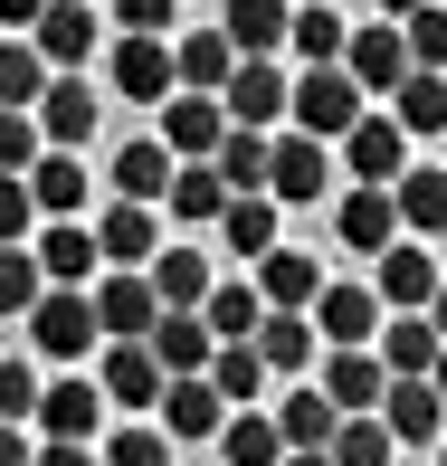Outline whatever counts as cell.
<instances>
[{
    "instance_id": "6da1fadb",
    "label": "cell",
    "mask_w": 447,
    "mask_h": 466,
    "mask_svg": "<svg viewBox=\"0 0 447 466\" xmlns=\"http://www.w3.org/2000/svg\"><path fill=\"white\" fill-rule=\"evenodd\" d=\"M286 115H295V134H314V143H343L352 124L371 115V96H361L343 67H305V76H286Z\"/></svg>"
},
{
    "instance_id": "7a4b0ae2",
    "label": "cell",
    "mask_w": 447,
    "mask_h": 466,
    "mask_svg": "<svg viewBox=\"0 0 447 466\" xmlns=\"http://www.w3.org/2000/svg\"><path fill=\"white\" fill-rule=\"evenodd\" d=\"M19 324H29V343L48 352V362H86V352L105 343V333H96V295H86V286H38V305L19 314Z\"/></svg>"
},
{
    "instance_id": "3957f363",
    "label": "cell",
    "mask_w": 447,
    "mask_h": 466,
    "mask_svg": "<svg viewBox=\"0 0 447 466\" xmlns=\"http://www.w3.org/2000/svg\"><path fill=\"white\" fill-rule=\"evenodd\" d=\"M96 76L86 67H48V86H38V105H29V124H38V143H57V153H76V143L96 134Z\"/></svg>"
},
{
    "instance_id": "277c9868",
    "label": "cell",
    "mask_w": 447,
    "mask_h": 466,
    "mask_svg": "<svg viewBox=\"0 0 447 466\" xmlns=\"http://www.w3.org/2000/svg\"><path fill=\"white\" fill-rule=\"evenodd\" d=\"M333 190V153L314 134H286V143H267V200L276 209H314Z\"/></svg>"
},
{
    "instance_id": "5b68a950",
    "label": "cell",
    "mask_w": 447,
    "mask_h": 466,
    "mask_svg": "<svg viewBox=\"0 0 447 466\" xmlns=\"http://www.w3.org/2000/svg\"><path fill=\"white\" fill-rule=\"evenodd\" d=\"M105 86H115L124 105H162V96H172V38L124 29V38H115V57H105Z\"/></svg>"
},
{
    "instance_id": "8992f818",
    "label": "cell",
    "mask_w": 447,
    "mask_h": 466,
    "mask_svg": "<svg viewBox=\"0 0 447 466\" xmlns=\"http://www.w3.org/2000/svg\"><path fill=\"white\" fill-rule=\"evenodd\" d=\"M96 333H105V343H143V333H153V286H143V267H96Z\"/></svg>"
},
{
    "instance_id": "52a82bcc",
    "label": "cell",
    "mask_w": 447,
    "mask_h": 466,
    "mask_svg": "<svg viewBox=\"0 0 447 466\" xmlns=\"http://www.w3.org/2000/svg\"><path fill=\"white\" fill-rule=\"evenodd\" d=\"M219 115L229 124H286V67H276V57H239V67L219 76Z\"/></svg>"
},
{
    "instance_id": "ba28073f",
    "label": "cell",
    "mask_w": 447,
    "mask_h": 466,
    "mask_svg": "<svg viewBox=\"0 0 447 466\" xmlns=\"http://www.w3.org/2000/svg\"><path fill=\"white\" fill-rule=\"evenodd\" d=\"M333 238H343L352 258H381V248L400 238V209H391V181H352L343 200H333Z\"/></svg>"
},
{
    "instance_id": "9c48e42d",
    "label": "cell",
    "mask_w": 447,
    "mask_h": 466,
    "mask_svg": "<svg viewBox=\"0 0 447 466\" xmlns=\"http://www.w3.org/2000/svg\"><path fill=\"white\" fill-rule=\"evenodd\" d=\"M96 390H105V410H153L162 400L153 343H96Z\"/></svg>"
},
{
    "instance_id": "30bf717a",
    "label": "cell",
    "mask_w": 447,
    "mask_h": 466,
    "mask_svg": "<svg viewBox=\"0 0 447 466\" xmlns=\"http://www.w3.org/2000/svg\"><path fill=\"white\" fill-rule=\"evenodd\" d=\"M219 134H229L219 96H190V86L162 96V153H172V162H209V153H219Z\"/></svg>"
},
{
    "instance_id": "8fae6325",
    "label": "cell",
    "mask_w": 447,
    "mask_h": 466,
    "mask_svg": "<svg viewBox=\"0 0 447 466\" xmlns=\"http://www.w3.org/2000/svg\"><path fill=\"white\" fill-rule=\"evenodd\" d=\"M333 67H343V76H352L361 96H391L400 76H410V48H400V19H381V29H352Z\"/></svg>"
},
{
    "instance_id": "7c38bea8",
    "label": "cell",
    "mask_w": 447,
    "mask_h": 466,
    "mask_svg": "<svg viewBox=\"0 0 447 466\" xmlns=\"http://www.w3.org/2000/svg\"><path fill=\"white\" fill-rule=\"evenodd\" d=\"M162 429H172V448H200V438H219V419H229V400L209 390V371H181V380H162Z\"/></svg>"
},
{
    "instance_id": "4fadbf2b",
    "label": "cell",
    "mask_w": 447,
    "mask_h": 466,
    "mask_svg": "<svg viewBox=\"0 0 447 466\" xmlns=\"http://www.w3.org/2000/svg\"><path fill=\"white\" fill-rule=\"evenodd\" d=\"M371 295H381V305H400V314H429L438 258H429V248H410V238H391V248L371 258Z\"/></svg>"
},
{
    "instance_id": "5bb4252c",
    "label": "cell",
    "mask_w": 447,
    "mask_h": 466,
    "mask_svg": "<svg viewBox=\"0 0 447 466\" xmlns=\"http://www.w3.org/2000/svg\"><path fill=\"white\" fill-rule=\"evenodd\" d=\"M381 429H391V448H438L447 400L429 390V380H381Z\"/></svg>"
},
{
    "instance_id": "9a60e30c",
    "label": "cell",
    "mask_w": 447,
    "mask_h": 466,
    "mask_svg": "<svg viewBox=\"0 0 447 466\" xmlns=\"http://www.w3.org/2000/svg\"><path fill=\"white\" fill-rule=\"evenodd\" d=\"M29 48L48 57V67H86L96 57V0H48V10L29 19Z\"/></svg>"
},
{
    "instance_id": "2e32d148",
    "label": "cell",
    "mask_w": 447,
    "mask_h": 466,
    "mask_svg": "<svg viewBox=\"0 0 447 466\" xmlns=\"http://www.w3.org/2000/svg\"><path fill=\"white\" fill-rule=\"evenodd\" d=\"M19 181H29L38 219H76V209L96 200V172H86V162H76V153H57V143H48V153H38L29 172H19Z\"/></svg>"
},
{
    "instance_id": "e0dca14e",
    "label": "cell",
    "mask_w": 447,
    "mask_h": 466,
    "mask_svg": "<svg viewBox=\"0 0 447 466\" xmlns=\"http://www.w3.org/2000/svg\"><path fill=\"white\" fill-rule=\"evenodd\" d=\"M29 258H38V277H48V286H96V267H105V258H96V228H86V219H48Z\"/></svg>"
},
{
    "instance_id": "ac0fdd59",
    "label": "cell",
    "mask_w": 447,
    "mask_h": 466,
    "mask_svg": "<svg viewBox=\"0 0 447 466\" xmlns=\"http://www.w3.org/2000/svg\"><path fill=\"white\" fill-rule=\"evenodd\" d=\"M343 172L352 181H400V172H410V134H400L391 115H361L343 134Z\"/></svg>"
},
{
    "instance_id": "d6986e66",
    "label": "cell",
    "mask_w": 447,
    "mask_h": 466,
    "mask_svg": "<svg viewBox=\"0 0 447 466\" xmlns=\"http://www.w3.org/2000/svg\"><path fill=\"white\" fill-rule=\"evenodd\" d=\"M381 352H361V343H324V380L314 390L333 400V410H381Z\"/></svg>"
},
{
    "instance_id": "ffe728a7",
    "label": "cell",
    "mask_w": 447,
    "mask_h": 466,
    "mask_svg": "<svg viewBox=\"0 0 447 466\" xmlns=\"http://www.w3.org/2000/svg\"><path fill=\"white\" fill-rule=\"evenodd\" d=\"M153 248H162V219H153V200H115V209L96 219V258H105V267H143Z\"/></svg>"
},
{
    "instance_id": "44dd1931",
    "label": "cell",
    "mask_w": 447,
    "mask_h": 466,
    "mask_svg": "<svg viewBox=\"0 0 447 466\" xmlns=\"http://www.w3.org/2000/svg\"><path fill=\"white\" fill-rule=\"evenodd\" d=\"M38 438H96V419H105V390L96 380H38Z\"/></svg>"
},
{
    "instance_id": "7402d4cb",
    "label": "cell",
    "mask_w": 447,
    "mask_h": 466,
    "mask_svg": "<svg viewBox=\"0 0 447 466\" xmlns=\"http://www.w3.org/2000/svg\"><path fill=\"white\" fill-rule=\"evenodd\" d=\"M248 286L267 295V305H314V286H324V258H305V248H267V258H248Z\"/></svg>"
},
{
    "instance_id": "603a6c76",
    "label": "cell",
    "mask_w": 447,
    "mask_h": 466,
    "mask_svg": "<svg viewBox=\"0 0 447 466\" xmlns=\"http://www.w3.org/2000/svg\"><path fill=\"white\" fill-rule=\"evenodd\" d=\"M314 333H324V343H371L381 333V295L371 286H314Z\"/></svg>"
},
{
    "instance_id": "cb8c5ba5",
    "label": "cell",
    "mask_w": 447,
    "mask_h": 466,
    "mask_svg": "<svg viewBox=\"0 0 447 466\" xmlns=\"http://www.w3.org/2000/svg\"><path fill=\"white\" fill-rule=\"evenodd\" d=\"M391 209H400V238H447V162L438 172H400Z\"/></svg>"
},
{
    "instance_id": "d4e9b609",
    "label": "cell",
    "mask_w": 447,
    "mask_h": 466,
    "mask_svg": "<svg viewBox=\"0 0 447 466\" xmlns=\"http://www.w3.org/2000/svg\"><path fill=\"white\" fill-rule=\"evenodd\" d=\"M248 343H258V362H267V371H305V362H314V314H295V305H267Z\"/></svg>"
},
{
    "instance_id": "484cf974",
    "label": "cell",
    "mask_w": 447,
    "mask_h": 466,
    "mask_svg": "<svg viewBox=\"0 0 447 466\" xmlns=\"http://www.w3.org/2000/svg\"><path fill=\"white\" fill-rule=\"evenodd\" d=\"M343 10H333V0H295V10H286V48L295 57H305V67H333V57H343Z\"/></svg>"
},
{
    "instance_id": "4316f807",
    "label": "cell",
    "mask_w": 447,
    "mask_h": 466,
    "mask_svg": "<svg viewBox=\"0 0 447 466\" xmlns=\"http://www.w3.org/2000/svg\"><path fill=\"white\" fill-rule=\"evenodd\" d=\"M286 10H295V0H229L219 38H229L239 57H276V48H286Z\"/></svg>"
},
{
    "instance_id": "83f0119b",
    "label": "cell",
    "mask_w": 447,
    "mask_h": 466,
    "mask_svg": "<svg viewBox=\"0 0 447 466\" xmlns=\"http://www.w3.org/2000/svg\"><path fill=\"white\" fill-rule=\"evenodd\" d=\"M219 238H229V258H267V248H276V200H267V190H229V209H219Z\"/></svg>"
},
{
    "instance_id": "f1b7e54d",
    "label": "cell",
    "mask_w": 447,
    "mask_h": 466,
    "mask_svg": "<svg viewBox=\"0 0 447 466\" xmlns=\"http://www.w3.org/2000/svg\"><path fill=\"white\" fill-rule=\"evenodd\" d=\"M239 67V48H229L219 29H190V38H172V86H190V96H219V76Z\"/></svg>"
},
{
    "instance_id": "f546056e",
    "label": "cell",
    "mask_w": 447,
    "mask_h": 466,
    "mask_svg": "<svg viewBox=\"0 0 447 466\" xmlns=\"http://www.w3.org/2000/svg\"><path fill=\"white\" fill-rule=\"evenodd\" d=\"M258 314H267V295L248 286V277H209V295H200V324L219 333V343H248V333H258Z\"/></svg>"
},
{
    "instance_id": "4dcf8cb0",
    "label": "cell",
    "mask_w": 447,
    "mask_h": 466,
    "mask_svg": "<svg viewBox=\"0 0 447 466\" xmlns=\"http://www.w3.org/2000/svg\"><path fill=\"white\" fill-rule=\"evenodd\" d=\"M391 124H400V134H447V76L438 67H410L391 86Z\"/></svg>"
},
{
    "instance_id": "1f68e13d",
    "label": "cell",
    "mask_w": 447,
    "mask_h": 466,
    "mask_svg": "<svg viewBox=\"0 0 447 466\" xmlns=\"http://www.w3.org/2000/svg\"><path fill=\"white\" fill-rule=\"evenodd\" d=\"M429 362H438V324H429V314L381 324V371H391V380H429Z\"/></svg>"
},
{
    "instance_id": "d6a6232c",
    "label": "cell",
    "mask_w": 447,
    "mask_h": 466,
    "mask_svg": "<svg viewBox=\"0 0 447 466\" xmlns=\"http://www.w3.org/2000/svg\"><path fill=\"white\" fill-rule=\"evenodd\" d=\"M143 286H153V305H200V295H209V258L153 248V258H143Z\"/></svg>"
},
{
    "instance_id": "836d02e7",
    "label": "cell",
    "mask_w": 447,
    "mask_h": 466,
    "mask_svg": "<svg viewBox=\"0 0 447 466\" xmlns=\"http://www.w3.org/2000/svg\"><path fill=\"white\" fill-rule=\"evenodd\" d=\"M209 448H219L229 466H276V457H286V438H276V419H267V410H229Z\"/></svg>"
},
{
    "instance_id": "e575fe53",
    "label": "cell",
    "mask_w": 447,
    "mask_h": 466,
    "mask_svg": "<svg viewBox=\"0 0 447 466\" xmlns=\"http://www.w3.org/2000/svg\"><path fill=\"white\" fill-rule=\"evenodd\" d=\"M209 390H219L229 410H258V390H267L258 343H209Z\"/></svg>"
},
{
    "instance_id": "d590c367",
    "label": "cell",
    "mask_w": 447,
    "mask_h": 466,
    "mask_svg": "<svg viewBox=\"0 0 447 466\" xmlns=\"http://www.w3.org/2000/svg\"><path fill=\"white\" fill-rule=\"evenodd\" d=\"M162 190H172V153H162V134L124 143V153H115V200H162Z\"/></svg>"
},
{
    "instance_id": "8d00e7d4",
    "label": "cell",
    "mask_w": 447,
    "mask_h": 466,
    "mask_svg": "<svg viewBox=\"0 0 447 466\" xmlns=\"http://www.w3.org/2000/svg\"><path fill=\"white\" fill-rule=\"evenodd\" d=\"M162 200H172V219H190V228H209L229 209V181L209 172V162H172V190H162Z\"/></svg>"
},
{
    "instance_id": "74e56055",
    "label": "cell",
    "mask_w": 447,
    "mask_h": 466,
    "mask_svg": "<svg viewBox=\"0 0 447 466\" xmlns=\"http://www.w3.org/2000/svg\"><path fill=\"white\" fill-rule=\"evenodd\" d=\"M324 457L333 466H391V429H381V410H343L333 438H324Z\"/></svg>"
},
{
    "instance_id": "f35d334b",
    "label": "cell",
    "mask_w": 447,
    "mask_h": 466,
    "mask_svg": "<svg viewBox=\"0 0 447 466\" xmlns=\"http://www.w3.org/2000/svg\"><path fill=\"white\" fill-rule=\"evenodd\" d=\"M209 172H219L229 190H267V134H258V124H229L219 153H209Z\"/></svg>"
},
{
    "instance_id": "ab89813d",
    "label": "cell",
    "mask_w": 447,
    "mask_h": 466,
    "mask_svg": "<svg viewBox=\"0 0 447 466\" xmlns=\"http://www.w3.org/2000/svg\"><path fill=\"white\" fill-rule=\"evenodd\" d=\"M267 419H276V438H286V448H324L343 410H333L324 390H286V410H267Z\"/></svg>"
},
{
    "instance_id": "60d3db41",
    "label": "cell",
    "mask_w": 447,
    "mask_h": 466,
    "mask_svg": "<svg viewBox=\"0 0 447 466\" xmlns=\"http://www.w3.org/2000/svg\"><path fill=\"white\" fill-rule=\"evenodd\" d=\"M38 86H48V57L19 29H0V105H38Z\"/></svg>"
},
{
    "instance_id": "b9f144b4",
    "label": "cell",
    "mask_w": 447,
    "mask_h": 466,
    "mask_svg": "<svg viewBox=\"0 0 447 466\" xmlns=\"http://www.w3.org/2000/svg\"><path fill=\"white\" fill-rule=\"evenodd\" d=\"M400 48H410V67H438V76H447V0L400 10Z\"/></svg>"
},
{
    "instance_id": "7bdbcfd3",
    "label": "cell",
    "mask_w": 447,
    "mask_h": 466,
    "mask_svg": "<svg viewBox=\"0 0 447 466\" xmlns=\"http://www.w3.org/2000/svg\"><path fill=\"white\" fill-rule=\"evenodd\" d=\"M38 286H48V277H38L29 238H19V248H0V324H19V314L38 305Z\"/></svg>"
},
{
    "instance_id": "ee69618b",
    "label": "cell",
    "mask_w": 447,
    "mask_h": 466,
    "mask_svg": "<svg viewBox=\"0 0 447 466\" xmlns=\"http://www.w3.org/2000/svg\"><path fill=\"white\" fill-rule=\"evenodd\" d=\"M96 466H172V438H162V429H115Z\"/></svg>"
},
{
    "instance_id": "f6af8a7d",
    "label": "cell",
    "mask_w": 447,
    "mask_h": 466,
    "mask_svg": "<svg viewBox=\"0 0 447 466\" xmlns=\"http://www.w3.org/2000/svg\"><path fill=\"white\" fill-rule=\"evenodd\" d=\"M38 153H48V143H38V124H29V105H0V172H29Z\"/></svg>"
},
{
    "instance_id": "bcb514c9",
    "label": "cell",
    "mask_w": 447,
    "mask_h": 466,
    "mask_svg": "<svg viewBox=\"0 0 447 466\" xmlns=\"http://www.w3.org/2000/svg\"><path fill=\"white\" fill-rule=\"evenodd\" d=\"M29 228H38V200H29V181H19V172H0V248H19Z\"/></svg>"
},
{
    "instance_id": "7dc6e473",
    "label": "cell",
    "mask_w": 447,
    "mask_h": 466,
    "mask_svg": "<svg viewBox=\"0 0 447 466\" xmlns=\"http://www.w3.org/2000/svg\"><path fill=\"white\" fill-rule=\"evenodd\" d=\"M29 410H38V371L0 352V419H29Z\"/></svg>"
},
{
    "instance_id": "c3c4849f",
    "label": "cell",
    "mask_w": 447,
    "mask_h": 466,
    "mask_svg": "<svg viewBox=\"0 0 447 466\" xmlns=\"http://www.w3.org/2000/svg\"><path fill=\"white\" fill-rule=\"evenodd\" d=\"M172 10H181V0H115V29H153V38H172Z\"/></svg>"
},
{
    "instance_id": "681fc988",
    "label": "cell",
    "mask_w": 447,
    "mask_h": 466,
    "mask_svg": "<svg viewBox=\"0 0 447 466\" xmlns=\"http://www.w3.org/2000/svg\"><path fill=\"white\" fill-rule=\"evenodd\" d=\"M29 466H96V438H38Z\"/></svg>"
},
{
    "instance_id": "f907efd6",
    "label": "cell",
    "mask_w": 447,
    "mask_h": 466,
    "mask_svg": "<svg viewBox=\"0 0 447 466\" xmlns=\"http://www.w3.org/2000/svg\"><path fill=\"white\" fill-rule=\"evenodd\" d=\"M38 457V438H29V419H0V466H29Z\"/></svg>"
},
{
    "instance_id": "816d5d0a",
    "label": "cell",
    "mask_w": 447,
    "mask_h": 466,
    "mask_svg": "<svg viewBox=\"0 0 447 466\" xmlns=\"http://www.w3.org/2000/svg\"><path fill=\"white\" fill-rule=\"evenodd\" d=\"M38 10H48V0H0V29H19V38H29V19Z\"/></svg>"
},
{
    "instance_id": "f5cc1de1",
    "label": "cell",
    "mask_w": 447,
    "mask_h": 466,
    "mask_svg": "<svg viewBox=\"0 0 447 466\" xmlns=\"http://www.w3.org/2000/svg\"><path fill=\"white\" fill-rule=\"evenodd\" d=\"M276 466H333L324 448H286V457H276Z\"/></svg>"
},
{
    "instance_id": "db71d44e",
    "label": "cell",
    "mask_w": 447,
    "mask_h": 466,
    "mask_svg": "<svg viewBox=\"0 0 447 466\" xmlns=\"http://www.w3.org/2000/svg\"><path fill=\"white\" fill-rule=\"evenodd\" d=\"M429 324H438V343H447V277H438V295H429Z\"/></svg>"
},
{
    "instance_id": "11a10c76",
    "label": "cell",
    "mask_w": 447,
    "mask_h": 466,
    "mask_svg": "<svg viewBox=\"0 0 447 466\" xmlns=\"http://www.w3.org/2000/svg\"><path fill=\"white\" fill-rule=\"evenodd\" d=\"M429 390H438V400H447V343H438V362H429Z\"/></svg>"
},
{
    "instance_id": "9f6ffc18",
    "label": "cell",
    "mask_w": 447,
    "mask_h": 466,
    "mask_svg": "<svg viewBox=\"0 0 447 466\" xmlns=\"http://www.w3.org/2000/svg\"><path fill=\"white\" fill-rule=\"evenodd\" d=\"M400 10H419V0H381V19H400Z\"/></svg>"
},
{
    "instance_id": "6f0895ef",
    "label": "cell",
    "mask_w": 447,
    "mask_h": 466,
    "mask_svg": "<svg viewBox=\"0 0 447 466\" xmlns=\"http://www.w3.org/2000/svg\"><path fill=\"white\" fill-rule=\"evenodd\" d=\"M438 466H447V448H438Z\"/></svg>"
}]
</instances>
